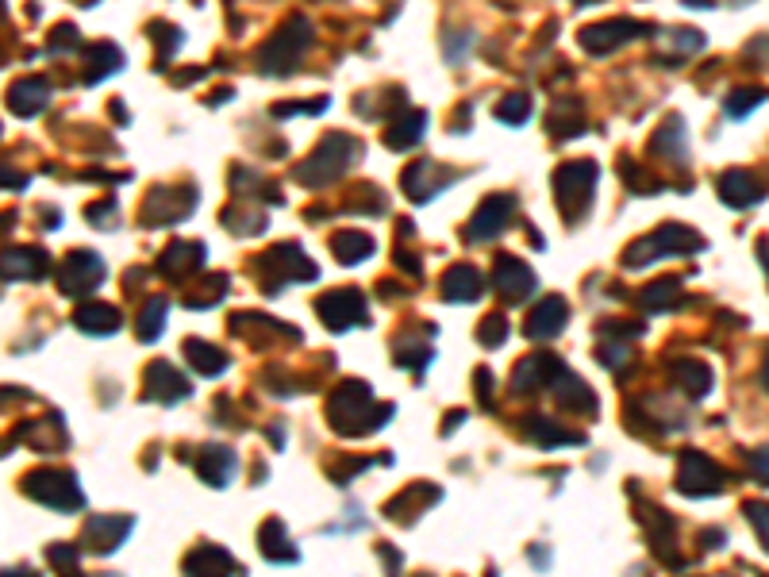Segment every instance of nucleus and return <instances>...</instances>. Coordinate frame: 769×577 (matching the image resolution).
Returning <instances> with one entry per match:
<instances>
[{"label":"nucleus","mask_w":769,"mask_h":577,"mask_svg":"<svg viewBox=\"0 0 769 577\" xmlns=\"http://www.w3.org/2000/svg\"><path fill=\"white\" fill-rule=\"evenodd\" d=\"M727 474H723L720 466L708 458V454L700 451H689L681 458V470H677V489L685 493V497H712V493H720Z\"/></svg>","instance_id":"f257e3e1"},{"label":"nucleus","mask_w":769,"mask_h":577,"mask_svg":"<svg viewBox=\"0 0 769 577\" xmlns=\"http://www.w3.org/2000/svg\"><path fill=\"white\" fill-rule=\"evenodd\" d=\"M677 293H681V285L677 281H662V285H650L646 289V308H670L677 304Z\"/></svg>","instance_id":"f3484780"},{"label":"nucleus","mask_w":769,"mask_h":577,"mask_svg":"<svg viewBox=\"0 0 769 577\" xmlns=\"http://www.w3.org/2000/svg\"><path fill=\"white\" fill-rule=\"evenodd\" d=\"M593 185H596L593 162H573V166H562V174H558V193H562V201H589Z\"/></svg>","instance_id":"423d86ee"},{"label":"nucleus","mask_w":769,"mask_h":577,"mask_svg":"<svg viewBox=\"0 0 769 577\" xmlns=\"http://www.w3.org/2000/svg\"><path fill=\"white\" fill-rule=\"evenodd\" d=\"M77 320L89 327V331H112V324H116V312H112V308H104V304H97V308H81V316H77Z\"/></svg>","instance_id":"a211bd4d"},{"label":"nucleus","mask_w":769,"mask_h":577,"mask_svg":"<svg viewBox=\"0 0 769 577\" xmlns=\"http://www.w3.org/2000/svg\"><path fill=\"white\" fill-rule=\"evenodd\" d=\"M704 247V239H696V231H689V227H662V231H654L646 243H639L635 251H627V262H650V258H666V254H685V251H700Z\"/></svg>","instance_id":"f03ea898"},{"label":"nucleus","mask_w":769,"mask_h":577,"mask_svg":"<svg viewBox=\"0 0 769 577\" xmlns=\"http://www.w3.org/2000/svg\"><path fill=\"white\" fill-rule=\"evenodd\" d=\"M581 4H589V0H581Z\"/></svg>","instance_id":"bb28decb"},{"label":"nucleus","mask_w":769,"mask_h":577,"mask_svg":"<svg viewBox=\"0 0 769 577\" xmlns=\"http://www.w3.org/2000/svg\"><path fill=\"white\" fill-rule=\"evenodd\" d=\"M746 516H750V524H754V531L762 535V543H766V551H769V504H750Z\"/></svg>","instance_id":"4be33fe9"},{"label":"nucleus","mask_w":769,"mask_h":577,"mask_svg":"<svg viewBox=\"0 0 769 577\" xmlns=\"http://www.w3.org/2000/svg\"><path fill=\"white\" fill-rule=\"evenodd\" d=\"M766 97H769L766 89H735V93L727 97V116H731V120H743L746 112H754Z\"/></svg>","instance_id":"2eb2a0df"},{"label":"nucleus","mask_w":769,"mask_h":577,"mask_svg":"<svg viewBox=\"0 0 769 577\" xmlns=\"http://www.w3.org/2000/svg\"><path fill=\"white\" fill-rule=\"evenodd\" d=\"M762 258H766V274H769V247L762 243Z\"/></svg>","instance_id":"a878e982"},{"label":"nucleus","mask_w":769,"mask_h":577,"mask_svg":"<svg viewBox=\"0 0 769 577\" xmlns=\"http://www.w3.org/2000/svg\"><path fill=\"white\" fill-rule=\"evenodd\" d=\"M189 354H193V366L204 370V374H220V370L227 366L224 354H216L212 347H197V343H189Z\"/></svg>","instance_id":"6ab92c4d"},{"label":"nucleus","mask_w":769,"mask_h":577,"mask_svg":"<svg viewBox=\"0 0 769 577\" xmlns=\"http://www.w3.org/2000/svg\"><path fill=\"white\" fill-rule=\"evenodd\" d=\"M335 251H339V254H343V258L350 262V258H366V254L373 251V243H370V239H362V235H358V239H339V243H335Z\"/></svg>","instance_id":"412c9836"},{"label":"nucleus","mask_w":769,"mask_h":577,"mask_svg":"<svg viewBox=\"0 0 769 577\" xmlns=\"http://www.w3.org/2000/svg\"><path fill=\"white\" fill-rule=\"evenodd\" d=\"M566 320V304L546 301L535 316H531V335H558V327Z\"/></svg>","instance_id":"ddd939ff"},{"label":"nucleus","mask_w":769,"mask_h":577,"mask_svg":"<svg viewBox=\"0 0 769 577\" xmlns=\"http://www.w3.org/2000/svg\"><path fill=\"white\" fill-rule=\"evenodd\" d=\"M527 112H531V101H527V97H508V101L500 104V120H512V124H523Z\"/></svg>","instance_id":"aec40b11"},{"label":"nucleus","mask_w":769,"mask_h":577,"mask_svg":"<svg viewBox=\"0 0 769 577\" xmlns=\"http://www.w3.org/2000/svg\"><path fill=\"white\" fill-rule=\"evenodd\" d=\"M685 4H696V8H708L712 0H685Z\"/></svg>","instance_id":"393cba45"},{"label":"nucleus","mask_w":769,"mask_h":577,"mask_svg":"<svg viewBox=\"0 0 769 577\" xmlns=\"http://www.w3.org/2000/svg\"><path fill=\"white\" fill-rule=\"evenodd\" d=\"M200 470L212 477V485H224V477L235 470V458L227 451H220V447H212V451L200 458Z\"/></svg>","instance_id":"dca6fc26"},{"label":"nucleus","mask_w":769,"mask_h":577,"mask_svg":"<svg viewBox=\"0 0 769 577\" xmlns=\"http://www.w3.org/2000/svg\"><path fill=\"white\" fill-rule=\"evenodd\" d=\"M512 220V201H504V197H497V201H489L481 212H477V220H473V239H493L500 227Z\"/></svg>","instance_id":"1a4fd4ad"},{"label":"nucleus","mask_w":769,"mask_h":577,"mask_svg":"<svg viewBox=\"0 0 769 577\" xmlns=\"http://www.w3.org/2000/svg\"><path fill=\"white\" fill-rule=\"evenodd\" d=\"M750 470L758 474V481H762V485H769V447L754 451V458H750Z\"/></svg>","instance_id":"5701e85b"},{"label":"nucleus","mask_w":769,"mask_h":577,"mask_svg":"<svg viewBox=\"0 0 769 577\" xmlns=\"http://www.w3.org/2000/svg\"><path fill=\"white\" fill-rule=\"evenodd\" d=\"M639 35H646L643 24H631V20H612V24L585 27V31H581V43H585L589 51H596V54H612L616 47H620V43H627V39H639Z\"/></svg>","instance_id":"39448f33"},{"label":"nucleus","mask_w":769,"mask_h":577,"mask_svg":"<svg viewBox=\"0 0 769 577\" xmlns=\"http://www.w3.org/2000/svg\"><path fill=\"white\" fill-rule=\"evenodd\" d=\"M497 285L500 293H508V301H523L527 293H531V285H535V277L531 270L523 266V262H500V274H497Z\"/></svg>","instance_id":"9d476101"},{"label":"nucleus","mask_w":769,"mask_h":577,"mask_svg":"<svg viewBox=\"0 0 769 577\" xmlns=\"http://www.w3.org/2000/svg\"><path fill=\"white\" fill-rule=\"evenodd\" d=\"M654 147L666 154V158H673V162H685L689 147H685V124H681V116H670V120H666V127L654 135Z\"/></svg>","instance_id":"9b49d317"},{"label":"nucleus","mask_w":769,"mask_h":577,"mask_svg":"<svg viewBox=\"0 0 769 577\" xmlns=\"http://www.w3.org/2000/svg\"><path fill=\"white\" fill-rule=\"evenodd\" d=\"M673 381H677L685 393H693V397H708L712 370H708L704 362H696V358H685V362H673Z\"/></svg>","instance_id":"6e6552de"},{"label":"nucleus","mask_w":769,"mask_h":577,"mask_svg":"<svg viewBox=\"0 0 769 577\" xmlns=\"http://www.w3.org/2000/svg\"><path fill=\"white\" fill-rule=\"evenodd\" d=\"M320 316L335 327V331H343V327H350L354 320H366V304L358 301V293H335L331 301L320 304Z\"/></svg>","instance_id":"0eeeda50"},{"label":"nucleus","mask_w":769,"mask_h":577,"mask_svg":"<svg viewBox=\"0 0 769 577\" xmlns=\"http://www.w3.org/2000/svg\"><path fill=\"white\" fill-rule=\"evenodd\" d=\"M308 24L297 20V24H289L281 35H273L270 43H266V51H262V70H270V74H285L293 62L300 58L304 51V43H308Z\"/></svg>","instance_id":"7ed1b4c3"},{"label":"nucleus","mask_w":769,"mask_h":577,"mask_svg":"<svg viewBox=\"0 0 769 577\" xmlns=\"http://www.w3.org/2000/svg\"><path fill=\"white\" fill-rule=\"evenodd\" d=\"M762 385L769 389V358H766V366H762Z\"/></svg>","instance_id":"b1692460"},{"label":"nucleus","mask_w":769,"mask_h":577,"mask_svg":"<svg viewBox=\"0 0 769 577\" xmlns=\"http://www.w3.org/2000/svg\"><path fill=\"white\" fill-rule=\"evenodd\" d=\"M769 193L766 181H758V177L750 174V170H727L720 177V197L731 208H750V204H758L762 197Z\"/></svg>","instance_id":"20e7f679"},{"label":"nucleus","mask_w":769,"mask_h":577,"mask_svg":"<svg viewBox=\"0 0 769 577\" xmlns=\"http://www.w3.org/2000/svg\"><path fill=\"white\" fill-rule=\"evenodd\" d=\"M443 293H447L450 301H470V297H477L481 293V277H477V270H454V274H447V281H443Z\"/></svg>","instance_id":"f8f14e48"},{"label":"nucleus","mask_w":769,"mask_h":577,"mask_svg":"<svg viewBox=\"0 0 769 577\" xmlns=\"http://www.w3.org/2000/svg\"><path fill=\"white\" fill-rule=\"evenodd\" d=\"M423 124H427L423 112H408L397 127H389V147H397V151L400 147H412V143L423 135Z\"/></svg>","instance_id":"4468645a"}]
</instances>
